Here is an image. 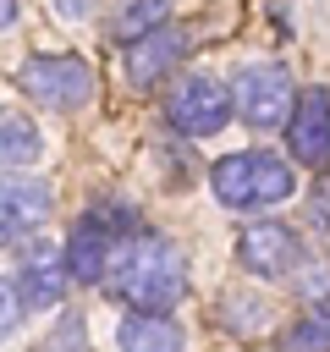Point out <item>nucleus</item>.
<instances>
[{
    "mask_svg": "<svg viewBox=\"0 0 330 352\" xmlns=\"http://www.w3.org/2000/svg\"><path fill=\"white\" fill-rule=\"evenodd\" d=\"M104 286H110L126 308H138V314H170V308L187 297V258H182V248H170L165 236L138 231V236L116 242V258H110Z\"/></svg>",
    "mask_w": 330,
    "mask_h": 352,
    "instance_id": "f257e3e1",
    "label": "nucleus"
},
{
    "mask_svg": "<svg viewBox=\"0 0 330 352\" xmlns=\"http://www.w3.org/2000/svg\"><path fill=\"white\" fill-rule=\"evenodd\" d=\"M209 187L226 209H264V204H280L297 192V176L286 170L280 154H264V148H242V154H226L214 160L209 170Z\"/></svg>",
    "mask_w": 330,
    "mask_h": 352,
    "instance_id": "f03ea898",
    "label": "nucleus"
},
{
    "mask_svg": "<svg viewBox=\"0 0 330 352\" xmlns=\"http://www.w3.org/2000/svg\"><path fill=\"white\" fill-rule=\"evenodd\" d=\"M16 82L28 88V99H38L44 110H82L94 99V72L82 55H28Z\"/></svg>",
    "mask_w": 330,
    "mask_h": 352,
    "instance_id": "7ed1b4c3",
    "label": "nucleus"
},
{
    "mask_svg": "<svg viewBox=\"0 0 330 352\" xmlns=\"http://www.w3.org/2000/svg\"><path fill=\"white\" fill-rule=\"evenodd\" d=\"M231 110H236V94H231L220 77H209V72L182 77V82L170 88V99H165V121H170L182 138H214V132L231 121Z\"/></svg>",
    "mask_w": 330,
    "mask_h": 352,
    "instance_id": "20e7f679",
    "label": "nucleus"
},
{
    "mask_svg": "<svg viewBox=\"0 0 330 352\" xmlns=\"http://www.w3.org/2000/svg\"><path fill=\"white\" fill-rule=\"evenodd\" d=\"M231 94H236V116H242L248 126H286L292 110H297L292 72H286L280 60H253V66H242L236 82H231Z\"/></svg>",
    "mask_w": 330,
    "mask_h": 352,
    "instance_id": "39448f33",
    "label": "nucleus"
},
{
    "mask_svg": "<svg viewBox=\"0 0 330 352\" xmlns=\"http://www.w3.org/2000/svg\"><path fill=\"white\" fill-rule=\"evenodd\" d=\"M236 264L248 275H297L302 270V242H297V231H286L275 220H253L236 236Z\"/></svg>",
    "mask_w": 330,
    "mask_h": 352,
    "instance_id": "423d86ee",
    "label": "nucleus"
},
{
    "mask_svg": "<svg viewBox=\"0 0 330 352\" xmlns=\"http://www.w3.org/2000/svg\"><path fill=\"white\" fill-rule=\"evenodd\" d=\"M286 148L297 165H314V170L330 165V88L324 82L297 94V110L286 121Z\"/></svg>",
    "mask_w": 330,
    "mask_h": 352,
    "instance_id": "0eeeda50",
    "label": "nucleus"
},
{
    "mask_svg": "<svg viewBox=\"0 0 330 352\" xmlns=\"http://www.w3.org/2000/svg\"><path fill=\"white\" fill-rule=\"evenodd\" d=\"M182 55H187V28L165 22V28H154V33H143V38L126 44V82L148 94L154 82H165L182 66Z\"/></svg>",
    "mask_w": 330,
    "mask_h": 352,
    "instance_id": "6e6552de",
    "label": "nucleus"
},
{
    "mask_svg": "<svg viewBox=\"0 0 330 352\" xmlns=\"http://www.w3.org/2000/svg\"><path fill=\"white\" fill-rule=\"evenodd\" d=\"M11 275H16V286H22V302H28V308H55V302L66 297V280H72V270H66V248L33 242Z\"/></svg>",
    "mask_w": 330,
    "mask_h": 352,
    "instance_id": "1a4fd4ad",
    "label": "nucleus"
},
{
    "mask_svg": "<svg viewBox=\"0 0 330 352\" xmlns=\"http://www.w3.org/2000/svg\"><path fill=\"white\" fill-rule=\"evenodd\" d=\"M44 220H50V187H44L38 176L11 170L6 187H0V236L16 242V236H28V231H38Z\"/></svg>",
    "mask_w": 330,
    "mask_h": 352,
    "instance_id": "9d476101",
    "label": "nucleus"
},
{
    "mask_svg": "<svg viewBox=\"0 0 330 352\" xmlns=\"http://www.w3.org/2000/svg\"><path fill=\"white\" fill-rule=\"evenodd\" d=\"M110 258H116V236H110V226H104L99 214L77 220L72 236H66V270H72V280H82V286L104 280V275H110Z\"/></svg>",
    "mask_w": 330,
    "mask_h": 352,
    "instance_id": "9b49d317",
    "label": "nucleus"
},
{
    "mask_svg": "<svg viewBox=\"0 0 330 352\" xmlns=\"http://www.w3.org/2000/svg\"><path fill=\"white\" fill-rule=\"evenodd\" d=\"M121 352H182V324L170 314H126L116 330Z\"/></svg>",
    "mask_w": 330,
    "mask_h": 352,
    "instance_id": "f8f14e48",
    "label": "nucleus"
},
{
    "mask_svg": "<svg viewBox=\"0 0 330 352\" xmlns=\"http://www.w3.org/2000/svg\"><path fill=\"white\" fill-rule=\"evenodd\" d=\"M165 22H170V0H121L110 28H116L121 44H132V38H143V33L165 28Z\"/></svg>",
    "mask_w": 330,
    "mask_h": 352,
    "instance_id": "ddd939ff",
    "label": "nucleus"
},
{
    "mask_svg": "<svg viewBox=\"0 0 330 352\" xmlns=\"http://www.w3.org/2000/svg\"><path fill=\"white\" fill-rule=\"evenodd\" d=\"M280 352H330V297L314 302V308L280 336Z\"/></svg>",
    "mask_w": 330,
    "mask_h": 352,
    "instance_id": "4468645a",
    "label": "nucleus"
},
{
    "mask_svg": "<svg viewBox=\"0 0 330 352\" xmlns=\"http://www.w3.org/2000/svg\"><path fill=\"white\" fill-rule=\"evenodd\" d=\"M0 154H6V170H22L38 160V126L22 121V116H6L0 121Z\"/></svg>",
    "mask_w": 330,
    "mask_h": 352,
    "instance_id": "2eb2a0df",
    "label": "nucleus"
},
{
    "mask_svg": "<svg viewBox=\"0 0 330 352\" xmlns=\"http://www.w3.org/2000/svg\"><path fill=\"white\" fill-rule=\"evenodd\" d=\"M220 324L231 336H253V330L270 324V302H258V297H226L220 302Z\"/></svg>",
    "mask_w": 330,
    "mask_h": 352,
    "instance_id": "dca6fc26",
    "label": "nucleus"
},
{
    "mask_svg": "<svg viewBox=\"0 0 330 352\" xmlns=\"http://www.w3.org/2000/svg\"><path fill=\"white\" fill-rule=\"evenodd\" d=\"M292 280H297V292H302V297H314V302H324V297H330V264H319V258H302V270H297Z\"/></svg>",
    "mask_w": 330,
    "mask_h": 352,
    "instance_id": "f3484780",
    "label": "nucleus"
},
{
    "mask_svg": "<svg viewBox=\"0 0 330 352\" xmlns=\"http://www.w3.org/2000/svg\"><path fill=\"white\" fill-rule=\"evenodd\" d=\"M50 352H88V336H82V314H66L50 336Z\"/></svg>",
    "mask_w": 330,
    "mask_h": 352,
    "instance_id": "a211bd4d",
    "label": "nucleus"
},
{
    "mask_svg": "<svg viewBox=\"0 0 330 352\" xmlns=\"http://www.w3.org/2000/svg\"><path fill=\"white\" fill-rule=\"evenodd\" d=\"M50 11H55V22L77 28V22H88V16H94V0H50Z\"/></svg>",
    "mask_w": 330,
    "mask_h": 352,
    "instance_id": "6ab92c4d",
    "label": "nucleus"
},
{
    "mask_svg": "<svg viewBox=\"0 0 330 352\" xmlns=\"http://www.w3.org/2000/svg\"><path fill=\"white\" fill-rule=\"evenodd\" d=\"M0 330H6V336L16 330V275H6V314H0Z\"/></svg>",
    "mask_w": 330,
    "mask_h": 352,
    "instance_id": "aec40b11",
    "label": "nucleus"
},
{
    "mask_svg": "<svg viewBox=\"0 0 330 352\" xmlns=\"http://www.w3.org/2000/svg\"><path fill=\"white\" fill-rule=\"evenodd\" d=\"M0 22H6V28H16V0H0Z\"/></svg>",
    "mask_w": 330,
    "mask_h": 352,
    "instance_id": "412c9836",
    "label": "nucleus"
}]
</instances>
